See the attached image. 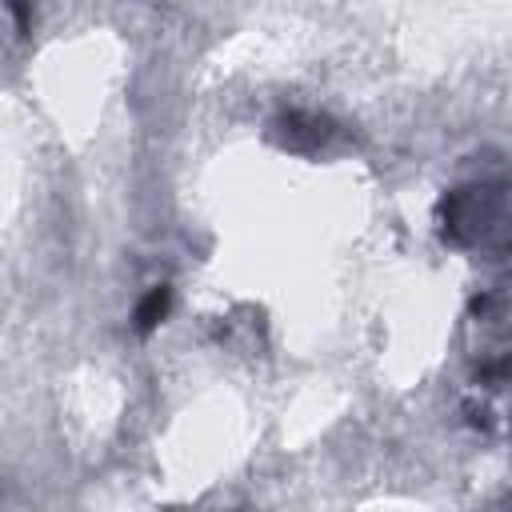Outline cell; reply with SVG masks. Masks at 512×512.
Here are the masks:
<instances>
[{
	"label": "cell",
	"mask_w": 512,
	"mask_h": 512,
	"mask_svg": "<svg viewBox=\"0 0 512 512\" xmlns=\"http://www.w3.org/2000/svg\"><path fill=\"white\" fill-rule=\"evenodd\" d=\"M276 128H288L284 132V148H304V140L300 136H308V144H324L328 136H332V120L328 116H304V112H288Z\"/></svg>",
	"instance_id": "1"
},
{
	"label": "cell",
	"mask_w": 512,
	"mask_h": 512,
	"mask_svg": "<svg viewBox=\"0 0 512 512\" xmlns=\"http://www.w3.org/2000/svg\"><path fill=\"white\" fill-rule=\"evenodd\" d=\"M168 300H172V292H168L164 284H156V288H152V292L140 300V308H136V332H152V328L164 320Z\"/></svg>",
	"instance_id": "2"
}]
</instances>
